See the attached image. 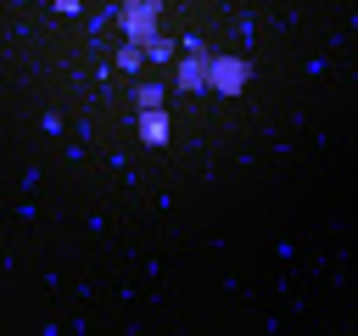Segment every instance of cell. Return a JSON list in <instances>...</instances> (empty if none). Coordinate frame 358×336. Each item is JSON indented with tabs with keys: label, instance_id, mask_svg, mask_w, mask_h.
Listing matches in <instances>:
<instances>
[{
	"label": "cell",
	"instance_id": "obj_1",
	"mask_svg": "<svg viewBox=\"0 0 358 336\" xmlns=\"http://www.w3.org/2000/svg\"><path fill=\"white\" fill-rule=\"evenodd\" d=\"M134 129H140V140H168V129H173V118H168V112L157 106V112H145V118H140Z\"/></svg>",
	"mask_w": 358,
	"mask_h": 336
}]
</instances>
